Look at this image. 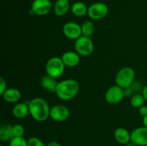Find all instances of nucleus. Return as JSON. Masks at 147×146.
<instances>
[{
    "label": "nucleus",
    "mask_w": 147,
    "mask_h": 146,
    "mask_svg": "<svg viewBox=\"0 0 147 146\" xmlns=\"http://www.w3.org/2000/svg\"><path fill=\"white\" fill-rule=\"evenodd\" d=\"M29 111L31 117L37 122H45L50 117L51 107L47 100L42 97H34L28 102Z\"/></svg>",
    "instance_id": "obj_1"
},
{
    "label": "nucleus",
    "mask_w": 147,
    "mask_h": 146,
    "mask_svg": "<svg viewBox=\"0 0 147 146\" xmlns=\"http://www.w3.org/2000/svg\"><path fill=\"white\" fill-rule=\"evenodd\" d=\"M131 137L138 146H147V127L142 126L135 128L131 133Z\"/></svg>",
    "instance_id": "obj_11"
},
{
    "label": "nucleus",
    "mask_w": 147,
    "mask_h": 146,
    "mask_svg": "<svg viewBox=\"0 0 147 146\" xmlns=\"http://www.w3.org/2000/svg\"><path fill=\"white\" fill-rule=\"evenodd\" d=\"M124 97L123 89L117 84L109 87L105 94V99L109 104H115L120 102Z\"/></svg>",
    "instance_id": "obj_7"
},
{
    "label": "nucleus",
    "mask_w": 147,
    "mask_h": 146,
    "mask_svg": "<svg viewBox=\"0 0 147 146\" xmlns=\"http://www.w3.org/2000/svg\"><path fill=\"white\" fill-rule=\"evenodd\" d=\"M14 137H22L24 134V128L22 125L15 124L13 125Z\"/></svg>",
    "instance_id": "obj_24"
},
{
    "label": "nucleus",
    "mask_w": 147,
    "mask_h": 146,
    "mask_svg": "<svg viewBox=\"0 0 147 146\" xmlns=\"http://www.w3.org/2000/svg\"><path fill=\"white\" fill-rule=\"evenodd\" d=\"M63 32L67 38L76 40L82 36L81 26L74 21H68L63 25Z\"/></svg>",
    "instance_id": "obj_10"
},
{
    "label": "nucleus",
    "mask_w": 147,
    "mask_h": 146,
    "mask_svg": "<svg viewBox=\"0 0 147 146\" xmlns=\"http://www.w3.org/2000/svg\"><path fill=\"white\" fill-rule=\"evenodd\" d=\"M88 7H87V6L81 1H77L74 3L71 7L72 13L78 17H81L86 15V14H88Z\"/></svg>",
    "instance_id": "obj_19"
},
{
    "label": "nucleus",
    "mask_w": 147,
    "mask_h": 146,
    "mask_svg": "<svg viewBox=\"0 0 147 146\" xmlns=\"http://www.w3.org/2000/svg\"><path fill=\"white\" fill-rule=\"evenodd\" d=\"M125 146H138V145L136 144V143H134V142L130 141L129 143H127V144H126Z\"/></svg>",
    "instance_id": "obj_31"
},
{
    "label": "nucleus",
    "mask_w": 147,
    "mask_h": 146,
    "mask_svg": "<svg viewBox=\"0 0 147 146\" xmlns=\"http://www.w3.org/2000/svg\"><path fill=\"white\" fill-rule=\"evenodd\" d=\"M143 124H144V126H145V127H147V115L143 117Z\"/></svg>",
    "instance_id": "obj_30"
},
{
    "label": "nucleus",
    "mask_w": 147,
    "mask_h": 146,
    "mask_svg": "<svg viewBox=\"0 0 147 146\" xmlns=\"http://www.w3.org/2000/svg\"><path fill=\"white\" fill-rule=\"evenodd\" d=\"M145 99L142 93H135L131 97V104L134 108H139L144 104Z\"/></svg>",
    "instance_id": "obj_21"
},
{
    "label": "nucleus",
    "mask_w": 147,
    "mask_h": 146,
    "mask_svg": "<svg viewBox=\"0 0 147 146\" xmlns=\"http://www.w3.org/2000/svg\"><path fill=\"white\" fill-rule=\"evenodd\" d=\"M14 137L13 125L4 123L0 126V140L3 143H9Z\"/></svg>",
    "instance_id": "obj_14"
},
{
    "label": "nucleus",
    "mask_w": 147,
    "mask_h": 146,
    "mask_svg": "<svg viewBox=\"0 0 147 146\" xmlns=\"http://www.w3.org/2000/svg\"><path fill=\"white\" fill-rule=\"evenodd\" d=\"M109 13V8L104 3L96 2L88 7V15L92 20H100L105 18Z\"/></svg>",
    "instance_id": "obj_6"
},
{
    "label": "nucleus",
    "mask_w": 147,
    "mask_h": 146,
    "mask_svg": "<svg viewBox=\"0 0 147 146\" xmlns=\"http://www.w3.org/2000/svg\"><path fill=\"white\" fill-rule=\"evenodd\" d=\"M61 59L65 67H75L80 63V55L76 52L67 51L62 54Z\"/></svg>",
    "instance_id": "obj_12"
},
{
    "label": "nucleus",
    "mask_w": 147,
    "mask_h": 146,
    "mask_svg": "<svg viewBox=\"0 0 147 146\" xmlns=\"http://www.w3.org/2000/svg\"><path fill=\"white\" fill-rule=\"evenodd\" d=\"M51 9L52 3L50 0H34L32 4L31 12L35 15H47Z\"/></svg>",
    "instance_id": "obj_9"
},
{
    "label": "nucleus",
    "mask_w": 147,
    "mask_h": 146,
    "mask_svg": "<svg viewBox=\"0 0 147 146\" xmlns=\"http://www.w3.org/2000/svg\"><path fill=\"white\" fill-rule=\"evenodd\" d=\"M40 83L45 90L50 92L55 93L56 88H57V84H58L56 78H54L48 74H45L42 77Z\"/></svg>",
    "instance_id": "obj_16"
},
{
    "label": "nucleus",
    "mask_w": 147,
    "mask_h": 146,
    "mask_svg": "<svg viewBox=\"0 0 147 146\" xmlns=\"http://www.w3.org/2000/svg\"><path fill=\"white\" fill-rule=\"evenodd\" d=\"M142 94H143L145 100L147 101V84L143 87V90H142Z\"/></svg>",
    "instance_id": "obj_28"
},
{
    "label": "nucleus",
    "mask_w": 147,
    "mask_h": 146,
    "mask_svg": "<svg viewBox=\"0 0 147 146\" xmlns=\"http://www.w3.org/2000/svg\"><path fill=\"white\" fill-rule=\"evenodd\" d=\"M139 114L142 116V117H144L147 115V106L146 105H142V107L139 108Z\"/></svg>",
    "instance_id": "obj_27"
},
{
    "label": "nucleus",
    "mask_w": 147,
    "mask_h": 146,
    "mask_svg": "<svg viewBox=\"0 0 147 146\" xmlns=\"http://www.w3.org/2000/svg\"><path fill=\"white\" fill-rule=\"evenodd\" d=\"M47 146H62L60 143L57 141H50L47 144Z\"/></svg>",
    "instance_id": "obj_29"
},
{
    "label": "nucleus",
    "mask_w": 147,
    "mask_h": 146,
    "mask_svg": "<svg viewBox=\"0 0 147 146\" xmlns=\"http://www.w3.org/2000/svg\"><path fill=\"white\" fill-rule=\"evenodd\" d=\"M65 70V65L63 63L61 57H53L49 59L46 63V73L54 78L57 79L61 77L64 73Z\"/></svg>",
    "instance_id": "obj_4"
},
{
    "label": "nucleus",
    "mask_w": 147,
    "mask_h": 146,
    "mask_svg": "<svg viewBox=\"0 0 147 146\" xmlns=\"http://www.w3.org/2000/svg\"><path fill=\"white\" fill-rule=\"evenodd\" d=\"M136 74L133 68L130 67H124L119 70L116 75V84L124 89L131 87L135 81Z\"/></svg>",
    "instance_id": "obj_3"
},
{
    "label": "nucleus",
    "mask_w": 147,
    "mask_h": 146,
    "mask_svg": "<svg viewBox=\"0 0 147 146\" xmlns=\"http://www.w3.org/2000/svg\"><path fill=\"white\" fill-rule=\"evenodd\" d=\"M80 84L74 79H66L59 82L56 88L55 93L59 99L62 100H72L78 93Z\"/></svg>",
    "instance_id": "obj_2"
},
{
    "label": "nucleus",
    "mask_w": 147,
    "mask_h": 146,
    "mask_svg": "<svg viewBox=\"0 0 147 146\" xmlns=\"http://www.w3.org/2000/svg\"><path fill=\"white\" fill-rule=\"evenodd\" d=\"M115 140L121 145H126L127 143L131 141V133L125 127H118L114 132Z\"/></svg>",
    "instance_id": "obj_13"
},
{
    "label": "nucleus",
    "mask_w": 147,
    "mask_h": 146,
    "mask_svg": "<svg viewBox=\"0 0 147 146\" xmlns=\"http://www.w3.org/2000/svg\"><path fill=\"white\" fill-rule=\"evenodd\" d=\"M134 91L132 90V88L131 87H126V88L123 89V94H124V97H131L132 95L134 94Z\"/></svg>",
    "instance_id": "obj_26"
},
{
    "label": "nucleus",
    "mask_w": 147,
    "mask_h": 146,
    "mask_svg": "<svg viewBox=\"0 0 147 146\" xmlns=\"http://www.w3.org/2000/svg\"><path fill=\"white\" fill-rule=\"evenodd\" d=\"M7 90V82L3 77L0 78V94L2 95L4 92Z\"/></svg>",
    "instance_id": "obj_25"
},
{
    "label": "nucleus",
    "mask_w": 147,
    "mask_h": 146,
    "mask_svg": "<svg viewBox=\"0 0 147 146\" xmlns=\"http://www.w3.org/2000/svg\"><path fill=\"white\" fill-rule=\"evenodd\" d=\"M0 146H4V145H0Z\"/></svg>",
    "instance_id": "obj_33"
},
{
    "label": "nucleus",
    "mask_w": 147,
    "mask_h": 146,
    "mask_svg": "<svg viewBox=\"0 0 147 146\" xmlns=\"http://www.w3.org/2000/svg\"><path fill=\"white\" fill-rule=\"evenodd\" d=\"M82 35L90 37L95 31V25L93 22L90 20L84 21L81 25Z\"/></svg>",
    "instance_id": "obj_20"
},
{
    "label": "nucleus",
    "mask_w": 147,
    "mask_h": 146,
    "mask_svg": "<svg viewBox=\"0 0 147 146\" xmlns=\"http://www.w3.org/2000/svg\"><path fill=\"white\" fill-rule=\"evenodd\" d=\"M13 115L18 119H22L30 114L28 102H20L14 106L12 110Z\"/></svg>",
    "instance_id": "obj_18"
},
{
    "label": "nucleus",
    "mask_w": 147,
    "mask_h": 146,
    "mask_svg": "<svg viewBox=\"0 0 147 146\" xmlns=\"http://www.w3.org/2000/svg\"><path fill=\"white\" fill-rule=\"evenodd\" d=\"M70 7V4L68 0H57L55 3L53 10L56 16L63 17L67 14Z\"/></svg>",
    "instance_id": "obj_17"
},
{
    "label": "nucleus",
    "mask_w": 147,
    "mask_h": 146,
    "mask_svg": "<svg viewBox=\"0 0 147 146\" xmlns=\"http://www.w3.org/2000/svg\"><path fill=\"white\" fill-rule=\"evenodd\" d=\"M50 1H57V0H50Z\"/></svg>",
    "instance_id": "obj_32"
},
{
    "label": "nucleus",
    "mask_w": 147,
    "mask_h": 146,
    "mask_svg": "<svg viewBox=\"0 0 147 146\" xmlns=\"http://www.w3.org/2000/svg\"><path fill=\"white\" fill-rule=\"evenodd\" d=\"M27 146H47V145L38 137H32L27 140Z\"/></svg>",
    "instance_id": "obj_23"
},
{
    "label": "nucleus",
    "mask_w": 147,
    "mask_h": 146,
    "mask_svg": "<svg viewBox=\"0 0 147 146\" xmlns=\"http://www.w3.org/2000/svg\"><path fill=\"white\" fill-rule=\"evenodd\" d=\"M21 92L17 88H7L2 94V97L7 102L17 103L21 99Z\"/></svg>",
    "instance_id": "obj_15"
},
{
    "label": "nucleus",
    "mask_w": 147,
    "mask_h": 146,
    "mask_svg": "<svg viewBox=\"0 0 147 146\" xmlns=\"http://www.w3.org/2000/svg\"><path fill=\"white\" fill-rule=\"evenodd\" d=\"M70 110L63 104H55L50 109V117L55 122H64L68 119Z\"/></svg>",
    "instance_id": "obj_8"
},
{
    "label": "nucleus",
    "mask_w": 147,
    "mask_h": 146,
    "mask_svg": "<svg viewBox=\"0 0 147 146\" xmlns=\"http://www.w3.org/2000/svg\"><path fill=\"white\" fill-rule=\"evenodd\" d=\"M9 146H27V140L24 137H14L9 143Z\"/></svg>",
    "instance_id": "obj_22"
},
{
    "label": "nucleus",
    "mask_w": 147,
    "mask_h": 146,
    "mask_svg": "<svg viewBox=\"0 0 147 146\" xmlns=\"http://www.w3.org/2000/svg\"><path fill=\"white\" fill-rule=\"evenodd\" d=\"M74 47L78 54L83 57H88L93 53L94 44L90 37L82 35L75 40Z\"/></svg>",
    "instance_id": "obj_5"
}]
</instances>
